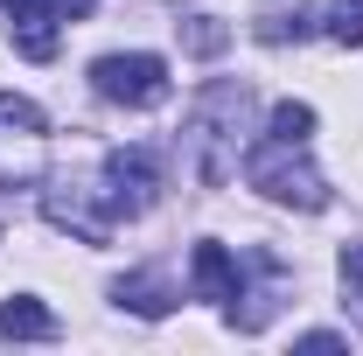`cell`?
Masks as SVG:
<instances>
[{"label": "cell", "instance_id": "obj_1", "mask_svg": "<svg viewBox=\"0 0 363 356\" xmlns=\"http://www.w3.org/2000/svg\"><path fill=\"white\" fill-rule=\"evenodd\" d=\"M308 140H315V112L294 105V98H279L266 133L245 147V182L266 203H279V210H328V182H321Z\"/></svg>", "mask_w": 363, "mask_h": 356}, {"label": "cell", "instance_id": "obj_2", "mask_svg": "<svg viewBox=\"0 0 363 356\" xmlns=\"http://www.w3.org/2000/svg\"><path fill=\"white\" fill-rule=\"evenodd\" d=\"M245 112H252V91L238 77L196 91V112H189V154H196V182L203 189H224L238 175V147H245Z\"/></svg>", "mask_w": 363, "mask_h": 356}, {"label": "cell", "instance_id": "obj_3", "mask_svg": "<svg viewBox=\"0 0 363 356\" xmlns=\"http://www.w3.org/2000/svg\"><path fill=\"white\" fill-rule=\"evenodd\" d=\"M91 84H98V98H112V105H126V112H154V105L168 98V63L147 56V49L98 56V63H91Z\"/></svg>", "mask_w": 363, "mask_h": 356}, {"label": "cell", "instance_id": "obj_4", "mask_svg": "<svg viewBox=\"0 0 363 356\" xmlns=\"http://www.w3.org/2000/svg\"><path fill=\"white\" fill-rule=\"evenodd\" d=\"M105 203H112V217H147L161 203V161H154V147H112L105 154Z\"/></svg>", "mask_w": 363, "mask_h": 356}, {"label": "cell", "instance_id": "obj_5", "mask_svg": "<svg viewBox=\"0 0 363 356\" xmlns=\"http://www.w3.org/2000/svg\"><path fill=\"white\" fill-rule=\"evenodd\" d=\"M105 189H84V182H56V189H43V217L56 223V230H70L77 245H112V203H98Z\"/></svg>", "mask_w": 363, "mask_h": 356}, {"label": "cell", "instance_id": "obj_6", "mask_svg": "<svg viewBox=\"0 0 363 356\" xmlns=\"http://www.w3.org/2000/svg\"><path fill=\"white\" fill-rule=\"evenodd\" d=\"M245 266L259 272V287L230 301V328H245V335H259V328H266V321H272V308H279V294H286V266H279L272 252H252Z\"/></svg>", "mask_w": 363, "mask_h": 356}, {"label": "cell", "instance_id": "obj_7", "mask_svg": "<svg viewBox=\"0 0 363 356\" xmlns=\"http://www.w3.org/2000/svg\"><path fill=\"white\" fill-rule=\"evenodd\" d=\"M7 7V35H14V49L21 56H35V63H49L56 56V0H0Z\"/></svg>", "mask_w": 363, "mask_h": 356}, {"label": "cell", "instance_id": "obj_8", "mask_svg": "<svg viewBox=\"0 0 363 356\" xmlns=\"http://www.w3.org/2000/svg\"><path fill=\"white\" fill-rule=\"evenodd\" d=\"M189 272H196V301H217V308H230V301L245 294V259H230L224 245H196Z\"/></svg>", "mask_w": 363, "mask_h": 356}, {"label": "cell", "instance_id": "obj_9", "mask_svg": "<svg viewBox=\"0 0 363 356\" xmlns=\"http://www.w3.org/2000/svg\"><path fill=\"white\" fill-rule=\"evenodd\" d=\"M0 335L7 343H56V314L35 294H7L0 301Z\"/></svg>", "mask_w": 363, "mask_h": 356}, {"label": "cell", "instance_id": "obj_10", "mask_svg": "<svg viewBox=\"0 0 363 356\" xmlns=\"http://www.w3.org/2000/svg\"><path fill=\"white\" fill-rule=\"evenodd\" d=\"M112 301L133 308V314H147V321H161V314L175 308V294H168L161 272H126V279H112Z\"/></svg>", "mask_w": 363, "mask_h": 356}, {"label": "cell", "instance_id": "obj_11", "mask_svg": "<svg viewBox=\"0 0 363 356\" xmlns=\"http://www.w3.org/2000/svg\"><path fill=\"white\" fill-rule=\"evenodd\" d=\"M49 119L35 98H14V91H0V140H43Z\"/></svg>", "mask_w": 363, "mask_h": 356}, {"label": "cell", "instance_id": "obj_12", "mask_svg": "<svg viewBox=\"0 0 363 356\" xmlns=\"http://www.w3.org/2000/svg\"><path fill=\"white\" fill-rule=\"evenodd\" d=\"M308 28H315V7H301V0H294V7H266V14H259V43H301V35H308Z\"/></svg>", "mask_w": 363, "mask_h": 356}, {"label": "cell", "instance_id": "obj_13", "mask_svg": "<svg viewBox=\"0 0 363 356\" xmlns=\"http://www.w3.org/2000/svg\"><path fill=\"white\" fill-rule=\"evenodd\" d=\"M321 28L342 49H363V0H328V21H321Z\"/></svg>", "mask_w": 363, "mask_h": 356}, {"label": "cell", "instance_id": "obj_14", "mask_svg": "<svg viewBox=\"0 0 363 356\" xmlns=\"http://www.w3.org/2000/svg\"><path fill=\"white\" fill-rule=\"evenodd\" d=\"M182 43L196 49V56H217V49H224V28H217V14H189V21H182Z\"/></svg>", "mask_w": 363, "mask_h": 356}, {"label": "cell", "instance_id": "obj_15", "mask_svg": "<svg viewBox=\"0 0 363 356\" xmlns=\"http://www.w3.org/2000/svg\"><path fill=\"white\" fill-rule=\"evenodd\" d=\"M342 294H350V301H363V245H350V252H342Z\"/></svg>", "mask_w": 363, "mask_h": 356}, {"label": "cell", "instance_id": "obj_16", "mask_svg": "<svg viewBox=\"0 0 363 356\" xmlns=\"http://www.w3.org/2000/svg\"><path fill=\"white\" fill-rule=\"evenodd\" d=\"M301 350L328 356V350H350V335H335V328H308V335H301Z\"/></svg>", "mask_w": 363, "mask_h": 356}, {"label": "cell", "instance_id": "obj_17", "mask_svg": "<svg viewBox=\"0 0 363 356\" xmlns=\"http://www.w3.org/2000/svg\"><path fill=\"white\" fill-rule=\"evenodd\" d=\"M91 7H98V0H56V14H63V21H84Z\"/></svg>", "mask_w": 363, "mask_h": 356}]
</instances>
